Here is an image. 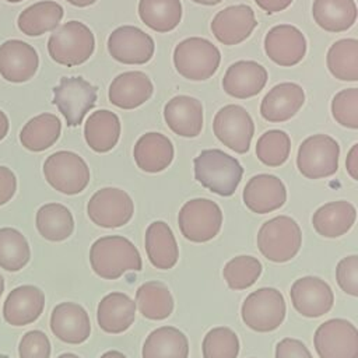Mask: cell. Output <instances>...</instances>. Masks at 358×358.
I'll return each instance as SVG.
<instances>
[{
  "label": "cell",
  "instance_id": "cell-4",
  "mask_svg": "<svg viewBox=\"0 0 358 358\" xmlns=\"http://www.w3.org/2000/svg\"><path fill=\"white\" fill-rule=\"evenodd\" d=\"M256 242L259 252L267 260L285 263L298 255L302 245V232L294 218L277 215L260 227Z\"/></svg>",
  "mask_w": 358,
  "mask_h": 358
},
{
  "label": "cell",
  "instance_id": "cell-16",
  "mask_svg": "<svg viewBox=\"0 0 358 358\" xmlns=\"http://www.w3.org/2000/svg\"><path fill=\"white\" fill-rule=\"evenodd\" d=\"M264 52L275 64L291 67L305 57L306 38L302 31L294 25H275L268 29L264 36Z\"/></svg>",
  "mask_w": 358,
  "mask_h": 358
},
{
  "label": "cell",
  "instance_id": "cell-20",
  "mask_svg": "<svg viewBox=\"0 0 358 358\" xmlns=\"http://www.w3.org/2000/svg\"><path fill=\"white\" fill-rule=\"evenodd\" d=\"M50 330L63 343L81 344L91 334L87 310L76 302H62L50 313Z\"/></svg>",
  "mask_w": 358,
  "mask_h": 358
},
{
  "label": "cell",
  "instance_id": "cell-49",
  "mask_svg": "<svg viewBox=\"0 0 358 358\" xmlns=\"http://www.w3.org/2000/svg\"><path fill=\"white\" fill-rule=\"evenodd\" d=\"M345 166L352 179H358V144H354L347 155Z\"/></svg>",
  "mask_w": 358,
  "mask_h": 358
},
{
  "label": "cell",
  "instance_id": "cell-41",
  "mask_svg": "<svg viewBox=\"0 0 358 358\" xmlns=\"http://www.w3.org/2000/svg\"><path fill=\"white\" fill-rule=\"evenodd\" d=\"M291 152V138L284 130H268L256 143V155L267 166L282 165Z\"/></svg>",
  "mask_w": 358,
  "mask_h": 358
},
{
  "label": "cell",
  "instance_id": "cell-32",
  "mask_svg": "<svg viewBox=\"0 0 358 358\" xmlns=\"http://www.w3.org/2000/svg\"><path fill=\"white\" fill-rule=\"evenodd\" d=\"M141 355L143 358H187V337L173 326L158 327L147 336Z\"/></svg>",
  "mask_w": 358,
  "mask_h": 358
},
{
  "label": "cell",
  "instance_id": "cell-3",
  "mask_svg": "<svg viewBox=\"0 0 358 358\" xmlns=\"http://www.w3.org/2000/svg\"><path fill=\"white\" fill-rule=\"evenodd\" d=\"M95 50L92 31L80 21H69L53 29L48 41V52L53 62L74 67L85 63Z\"/></svg>",
  "mask_w": 358,
  "mask_h": 358
},
{
  "label": "cell",
  "instance_id": "cell-37",
  "mask_svg": "<svg viewBox=\"0 0 358 358\" xmlns=\"http://www.w3.org/2000/svg\"><path fill=\"white\" fill-rule=\"evenodd\" d=\"M138 15L152 31L169 32L182 20V3L180 0H140Z\"/></svg>",
  "mask_w": 358,
  "mask_h": 358
},
{
  "label": "cell",
  "instance_id": "cell-14",
  "mask_svg": "<svg viewBox=\"0 0 358 358\" xmlns=\"http://www.w3.org/2000/svg\"><path fill=\"white\" fill-rule=\"evenodd\" d=\"M154 50V39L133 25L117 27L108 38L109 55L123 64H145L152 59Z\"/></svg>",
  "mask_w": 358,
  "mask_h": 358
},
{
  "label": "cell",
  "instance_id": "cell-30",
  "mask_svg": "<svg viewBox=\"0 0 358 358\" xmlns=\"http://www.w3.org/2000/svg\"><path fill=\"white\" fill-rule=\"evenodd\" d=\"M84 137L92 151H110L120 137L119 116L108 109H99L91 113L84 126Z\"/></svg>",
  "mask_w": 358,
  "mask_h": 358
},
{
  "label": "cell",
  "instance_id": "cell-19",
  "mask_svg": "<svg viewBox=\"0 0 358 358\" xmlns=\"http://www.w3.org/2000/svg\"><path fill=\"white\" fill-rule=\"evenodd\" d=\"M245 206L257 214H268L284 206L287 189L284 182L268 173L252 176L243 187Z\"/></svg>",
  "mask_w": 358,
  "mask_h": 358
},
{
  "label": "cell",
  "instance_id": "cell-9",
  "mask_svg": "<svg viewBox=\"0 0 358 358\" xmlns=\"http://www.w3.org/2000/svg\"><path fill=\"white\" fill-rule=\"evenodd\" d=\"M340 145L327 134H313L305 138L296 154L298 171L308 179L331 176L338 169Z\"/></svg>",
  "mask_w": 358,
  "mask_h": 358
},
{
  "label": "cell",
  "instance_id": "cell-15",
  "mask_svg": "<svg viewBox=\"0 0 358 358\" xmlns=\"http://www.w3.org/2000/svg\"><path fill=\"white\" fill-rule=\"evenodd\" d=\"M289 296L294 309L299 315L310 319L329 313L334 303L331 287L315 275H305L294 281Z\"/></svg>",
  "mask_w": 358,
  "mask_h": 358
},
{
  "label": "cell",
  "instance_id": "cell-40",
  "mask_svg": "<svg viewBox=\"0 0 358 358\" xmlns=\"http://www.w3.org/2000/svg\"><path fill=\"white\" fill-rule=\"evenodd\" d=\"M263 271L262 263L249 255H241L231 259L222 270V277L231 289L242 291L253 285Z\"/></svg>",
  "mask_w": 358,
  "mask_h": 358
},
{
  "label": "cell",
  "instance_id": "cell-18",
  "mask_svg": "<svg viewBox=\"0 0 358 358\" xmlns=\"http://www.w3.org/2000/svg\"><path fill=\"white\" fill-rule=\"evenodd\" d=\"M39 67L36 50L20 39H8L0 45V74L10 83L31 80Z\"/></svg>",
  "mask_w": 358,
  "mask_h": 358
},
{
  "label": "cell",
  "instance_id": "cell-21",
  "mask_svg": "<svg viewBox=\"0 0 358 358\" xmlns=\"http://www.w3.org/2000/svg\"><path fill=\"white\" fill-rule=\"evenodd\" d=\"M267 70L255 60L232 63L222 78L224 91L234 98L246 99L257 95L267 83Z\"/></svg>",
  "mask_w": 358,
  "mask_h": 358
},
{
  "label": "cell",
  "instance_id": "cell-7",
  "mask_svg": "<svg viewBox=\"0 0 358 358\" xmlns=\"http://www.w3.org/2000/svg\"><path fill=\"white\" fill-rule=\"evenodd\" d=\"M241 315L249 329L259 333L273 331L285 319V299L277 288H259L245 298Z\"/></svg>",
  "mask_w": 358,
  "mask_h": 358
},
{
  "label": "cell",
  "instance_id": "cell-48",
  "mask_svg": "<svg viewBox=\"0 0 358 358\" xmlns=\"http://www.w3.org/2000/svg\"><path fill=\"white\" fill-rule=\"evenodd\" d=\"M294 0H255V3L267 14H274L285 10Z\"/></svg>",
  "mask_w": 358,
  "mask_h": 358
},
{
  "label": "cell",
  "instance_id": "cell-55",
  "mask_svg": "<svg viewBox=\"0 0 358 358\" xmlns=\"http://www.w3.org/2000/svg\"><path fill=\"white\" fill-rule=\"evenodd\" d=\"M3 291H4V278H3V275L0 274V296H1Z\"/></svg>",
  "mask_w": 358,
  "mask_h": 358
},
{
  "label": "cell",
  "instance_id": "cell-5",
  "mask_svg": "<svg viewBox=\"0 0 358 358\" xmlns=\"http://www.w3.org/2000/svg\"><path fill=\"white\" fill-rule=\"evenodd\" d=\"M220 63V49L206 38H186L173 49L176 71L190 81H204L213 77Z\"/></svg>",
  "mask_w": 358,
  "mask_h": 358
},
{
  "label": "cell",
  "instance_id": "cell-23",
  "mask_svg": "<svg viewBox=\"0 0 358 358\" xmlns=\"http://www.w3.org/2000/svg\"><path fill=\"white\" fill-rule=\"evenodd\" d=\"M305 91L296 83H280L262 99L260 115L264 120L280 123L289 120L302 108Z\"/></svg>",
  "mask_w": 358,
  "mask_h": 358
},
{
  "label": "cell",
  "instance_id": "cell-33",
  "mask_svg": "<svg viewBox=\"0 0 358 358\" xmlns=\"http://www.w3.org/2000/svg\"><path fill=\"white\" fill-rule=\"evenodd\" d=\"M63 7L52 0L38 1L27 7L18 15L17 25L28 36H39L59 27L63 18Z\"/></svg>",
  "mask_w": 358,
  "mask_h": 358
},
{
  "label": "cell",
  "instance_id": "cell-25",
  "mask_svg": "<svg viewBox=\"0 0 358 358\" xmlns=\"http://www.w3.org/2000/svg\"><path fill=\"white\" fill-rule=\"evenodd\" d=\"M154 85L150 77L138 70L116 76L108 91L109 102L120 109H134L151 98Z\"/></svg>",
  "mask_w": 358,
  "mask_h": 358
},
{
  "label": "cell",
  "instance_id": "cell-12",
  "mask_svg": "<svg viewBox=\"0 0 358 358\" xmlns=\"http://www.w3.org/2000/svg\"><path fill=\"white\" fill-rule=\"evenodd\" d=\"M213 130L225 147L238 154H245L250 148L255 123L243 106L229 103L215 113Z\"/></svg>",
  "mask_w": 358,
  "mask_h": 358
},
{
  "label": "cell",
  "instance_id": "cell-47",
  "mask_svg": "<svg viewBox=\"0 0 358 358\" xmlns=\"http://www.w3.org/2000/svg\"><path fill=\"white\" fill-rule=\"evenodd\" d=\"M17 190V178L14 172L7 168L0 165V206L6 204L13 199Z\"/></svg>",
  "mask_w": 358,
  "mask_h": 358
},
{
  "label": "cell",
  "instance_id": "cell-44",
  "mask_svg": "<svg viewBox=\"0 0 358 358\" xmlns=\"http://www.w3.org/2000/svg\"><path fill=\"white\" fill-rule=\"evenodd\" d=\"M50 341L41 330L27 331L18 344L20 358H50Z\"/></svg>",
  "mask_w": 358,
  "mask_h": 358
},
{
  "label": "cell",
  "instance_id": "cell-46",
  "mask_svg": "<svg viewBox=\"0 0 358 358\" xmlns=\"http://www.w3.org/2000/svg\"><path fill=\"white\" fill-rule=\"evenodd\" d=\"M275 358H313L306 345L298 340L285 337L275 345Z\"/></svg>",
  "mask_w": 358,
  "mask_h": 358
},
{
  "label": "cell",
  "instance_id": "cell-52",
  "mask_svg": "<svg viewBox=\"0 0 358 358\" xmlns=\"http://www.w3.org/2000/svg\"><path fill=\"white\" fill-rule=\"evenodd\" d=\"M101 358H127L123 352H119V351H115V350H110V351H106L101 355Z\"/></svg>",
  "mask_w": 358,
  "mask_h": 358
},
{
  "label": "cell",
  "instance_id": "cell-53",
  "mask_svg": "<svg viewBox=\"0 0 358 358\" xmlns=\"http://www.w3.org/2000/svg\"><path fill=\"white\" fill-rule=\"evenodd\" d=\"M192 1H194L197 4H203V6H215V4L221 3L222 0H192Z\"/></svg>",
  "mask_w": 358,
  "mask_h": 358
},
{
  "label": "cell",
  "instance_id": "cell-10",
  "mask_svg": "<svg viewBox=\"0 0 358 358\" xmlns=\"http://www.w3.org/2000/svg\"><path fill=\"white\" fill-rule=\"evenodd\" d=\"M98 88L83 77H62L53 88V105L64 116L69 127L83 123L84 116L95 106Z\"/></svg>",
  "mask_w": 358,
  "mask_h": 358
},
{
  "label": "cell",
  "instance_id": "cell-22",
  "mask_svg": "<svg viewBox=\"0 0 358 358\" xmlns=\"http://www.w3.org/2000/svg\"><path fill=\"white\" fill-rule=\"evenodd\" d=\"M168 127L180 137H197L203 129V105L190 95H176L164 108Z\"/></svg>",
  "mask_w": 358,
  "mask_h": 358
},
{
  "label": "cell",
  "instance_id": "cell-13",
  "mask_svg": "<svg viewBox=\"0 0 358 358\" xmlns=\"http://www.w3.org/2000/svg\"><path fill=\"white\" fill-rule=\"evenodd\" d=\"M320 358H358V330L347 319H330L322 323L313 336Z\"/></svg>",
  "mask_w": 358,
  "mask_h": 358
},
{
  "label": "cell",
  "instance_id": "cell-43",
  "mask_svg": "<svg viewBox=\"0 0 358 358\" xmlns=\"http://www.w3.org/2000/svg\"><path fill=\"white\" fill-rule=\"evenodd\" d=\"M331 115L338 124L352 130L358 129V88L337 92L331 101Z\"/></svg>",
  "mask_w": 358,
  "mask_h": 358
},
{
  "label": "cell",
  "instance_id": "cell-1",
  "mask_svg": "<svg viewBox=\"0 0 358 358\" xmlns=\"http://www.w3.org/2000/svg\"><path fill=\"white\" fill-rule=\"evenodd\" d=\"M90 264L94 273L105 280H116L127 270L140 271L143 268L140 252L120 235L96 239L90 249Z\"/></svg>",
  "mask_w": 358,
  "mask_h": 358
},
{
  "label": "cell",
  "instance_id": "cell-39",
  "mask_svg": "<svg viewBox=\"0 0 358 358\" xmlns=\"http://www.w3.org/2000/svg\"><path fill=\"white\" fill-rule=\"evenodd\" d=\"M31 259L25 236L15 228H0V267L7 271L24 268Z\"/></svg>",
  "mask_w": 358,
  "mask_h": 358
},
{
  "label": "cell",
  "instance_id": "cell-36",
  "mask_svg": "<svg viewBox=\"0 0 358 358\" xmlns=\"http://www.w3.org/2000/svg\"><path fill=\"white\" fill-rule=\"evenodd\" d=\"M136 308L145 319L164 320L173 310V298L161 281H147L136 291Z\"/></svg>",
  "mask_w": 358,
  "mask_h": 358
},
{
  "label": "cell",
  "instance_id": "cell-38",
  "mask_svg": "<svg viewBox=\"0 0 358 358\" xmlns=\"http://www.w3.org/2000/svg\"><path fill=\"white\" fill-rule=\"evenodd\" d=\"M327 69L340 81H358V41L345 38L334 42L327 50Z\"/></svg>",
  "mask_w": 358,
  "mask_h": 358
},
{
  "label": "cell",
  "instance_id": "cell-27",
  "mask_svg": "<svg viewBox=\"0 0 358 358\" xmlns=\"http://www.w3.org/2000/svg\"><path fill=\"white\" fill-rule=\"evenodd\" d=\"M136 303L123 292H110L98 303L96 322L101 330L109 334L126 331L136 319Z\"/></svg>",
  "mask_w": 358,
  "mask_h": 358
},
{
  "label": "cell",
  "instance_id": "cell-8",
  "mask_svg": "<svg viewBox=\"0 0 358 358\" xmlns=\"http://www.w3.org/2000/svg\"><path fill=\"white\" fill-rule=\"evenodd\" d=\"M46 182L57 192L74 196L81 193L90 183V168L76 152L57 151L43 162Z\"/></svg>",
  "mask_w": 358,
  "mask_h": 358
},
{
  "label": "cell",
  "instance_id": "cell-24",
  "mask_svg": "<svg viewBox=\"0 0 358 358\" xmlns=\"http://www.w3.org/2000/svg\"><path fill=\"white\" fill-rule=\"evenodd\" d=\"M45 294L35 285H20L6 298L3 317L11 326L34 323L43 312Z\"/></svg>",
  "mask_w": 358,
  "mask_h": 358
},
{
  "label": "cell",
  "instance_id": "cell-56",
  "mask_svg": "<svg viewBox=\"0 0 358 358\" xmlns=\"http://www.w3.org/2000/svg\"><path fill=\"white\" fill-rule=\"evenodd\" d=\"M8 3H20V1H24V0H6Z\"/></svg>",
  "mask_w": 358,
  "mask_h": 358
},
{
  "label": "cell",
  "instance_id": "cell-11",
  "mask_svg": "<svg viewBox=\"0 0 358 358\" xmlns=\"http://www.w3.org/2000/svg\"><path fill=\"white\" fill-rule=\"evenodd\" d=\"M87 214L101 228H120L131 220L134 203L124 190L103 187L91 196L87 204Z\"/></svg>",
  "mask_w": 358,
  "mask_h": 358
},
{
  "label": "cell",
  "instance_id": "cell-28",
  "mask_svg": "<svg viewBox=\"0 0 358 358\" xmlns=\"http://www.w3.org/2000/svg\"><path fill=\"white\" fill-rule=\"evenodd\" d=\"M145 252L150 263L159 270L175 267L179 259V248L169 225L164 221H154L145 229Z\"/></svg>",
  "mask_w": 358,
  "mask_h": 358
},
{
  "label": "cell",
  "instance_id": "cell-50",
  "mask_svg": "<svg viewBox=\"0 0 358 358\" xmlns=\"http://www.w3.org/2000/svg\"><path fill=\"white\" fill-rule=\"evenodd\" d=\"M8 129H10L8 117H7V115L0 109V141L7 136Z\"/></svg>",
  "mask_w": 358,
  "mask_h": 358
},
{
  "label": "cell",
  "instance_id": "cell-51",
  "mask_svg": "<svg viewBox=\"0 0 358 358\" xmlns=\"http://www.w3.org/2000/svg\"><path fill=\"white\" fill-rule=\"evenodd\" d=\"M69 1L70 4L76 6V7H88L91 4H94L96 0H66Z\"/></svg>",
  "mask_w": 358,
  "mask_h": 358
},
{
  "label": "cell",
  "instance_id": "cell-35",
  "mask_svg": "<svg viewBox=\"0 0 358 358\" xmlns=\"http://www.w3.org/2000/svg\"><path fill=\"white\" fill-rule=\"evenodd\" d=\"M35 224L41 236L50 242H62L74 231L73 214L60 203H46L39 207Z\"/></svg>",
  "mask_w": 358,
  "mask_h": 358
},
{
  "label": "cell",
  "instance_id": "cell-45",
  "mask_svg": "<svg viewBox=\"0 0 358 358\" xmlns=\"http://www.w3.org/2000/svg\"><path fill=\"white\" fill-rule=\"evenodd\" d=\"M338 287L351 296H358V256L351 255L341 259L336 267Z\"/></svg>",
  "mask_w": 358,
  "mask_h": 358
},
{
  "label": "cell",
  "instance_id": "cell-26",
  "mask_svg": "<svg viewBox=\"0 0 358 358\" xmlns=\"http://www.w3.org/2000/svg\"><path fill=\"white\" fill-rule=\"evenodd\" d=\"M133 157L141 171L158 173L171 165L173 159V144L165 134L150 131L136 141Z\"/></svg>",
  "mask_w": 358,
  "mask_h": 358
},
{
  "label": "cell",
  "instance_id": "cell-34",
  "mask_svg": "<svg viewBox=\"0 0 358 358\" xmlns=\"http://www.w3.org/2000/svg\"><path fill=\"white\" fill-rule=\"evenodd\" d=\"M60 133V119L53 113H41L24 124L20 141L28 151L41 152L50 148L59 140Z\"/></svg>",
  "mask_w": 358,
  "mask_h": 358
},
{
  "label": "cell",
  "instance_id": "cell-31",
  "mask_svg": "<svg viewBox=\"0 0 358 358\" xmlns=\"http://www.w3.org/2000/svg\"><path fill=\"white\" fill-rule=\"evenodd\" d=\"M312 15L322 29L344 32L357 21V4L354 0H313Z\"/></svg>",
  "mask_w": 358,
  "mask_h": 358
},
{
  "label": "cell",
  "instance_id": "cell-2",
  "mask_svg": "<svg viewBox=\"0 0 358 358\" xmlns=\"http://www.w3.org/2000/svg\"><path fill=\"white\" fill-rule=\"evenodd\" d=\"M194 179L210 192L232 196L243 176V168L236 158L218 150H203L193 161Z\"/></svg>",
  "mask_w": 358,
  "mask_h": 358
},
{
  "label": "cell",
  "instance_id": "cell-6",
  "mask_svg": "<svg viewBox=\"0 0 358 358\" xmlns=\"http://www.w3.org/2000/svg\"><path fill=\"white\" fill-rule=\"evenodd\" d=\"M178 225L187 241L194 243L208 242L221 231L222 211L210 199H192L179 210Z\"/></svg>",
  "mask_w": 358,
  "mask_h": 358
},
{
  "label": "cell",
  "instance_id": "cell-54",
  "mask_svg": "<svg viewBox=\"0 0 358 358\" xmlns=\"http://www.w3.org/2000/svg\"><path fill=\"white\" fill-rule=\"evenodd\" d=\"M57 358H80V357H78V355H76V354H71V352H66V354L59 355Z\"/></svg>",
  "mask_w": 358,
  "mask_h": 358
},
{
  "label": "cell",
  "instance_id": "cell-42",
  "mask_svg": "<svg viewBox=\"0 0 358 358\" xmlns=\"http://www.w3.org/2000/svg\"><path fill=\"white\" fill-rule=\"evenodd\" d=\"M203 358H236L239 354V338L229 327H214L203 340Z\"/></svg>",
  "mask_w": 358,
  "mask_h": 358
},
{
  "label": "cell",
  "instance_id": "cell-29",
  "mask_svg": "<svg viewBox=\"0 0 358 358\" xmlns=\"http://www.w3.org/2000/svg\"><path fill=\"white\" fill-rule=\"evenodd\" d=\"M357 210L345 200L329 201L320 206L312 217L313 229L324 238H338L347 234L354 225Z\"/></svg>",
  "mask_w": 358,
  "mask_h": 358
},
{
  "label": "cell",
  "instance_id": "cell-57",
  "mask_svg": "<svg viewBox=\"0 0 358 358\" xmlns=\"http://www.w3.org/2000/svg\"><path fill=\"white\" fill-rule=\"evenodd\" d=\"M0 358H10L8 355H4V354H0Z\"/></svg>",
  "mask_w": 358,
  "mask_h": 358
},
{
  "label": "cell",
  "instance_id": "cell-17",
  "mask_svg": "<svg viewBox=\"0 0 358 358\" xmlns=\"http://www.w3.org/2000/svg\"><path fill=\"white\" fill-rule=\"evenodd\" d=\"M257 27L255 11L248 4H235L218 11L211 21V32L222 45H238Z\"/></svg>",
  "mask_w": 358,
  "mask_h": 358
}]
</instances>
